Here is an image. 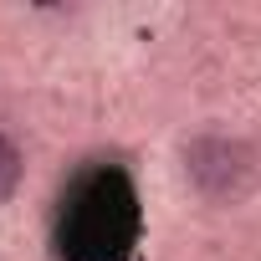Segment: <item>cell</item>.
Returning <instances> with one entry per match:
<instances>
[{
	"mask_svg": "<svg viewBox=\"0 0 261 261\" xmlns=\"http://www.w3.org/2000/svg\"><path fill=\"white\" fill-rule=\"evenodd\" d=\"M185 169H190V179H195L200 195L230 200V195H241V190L251 185V169H256V164H251V149H246V144L210 134V139H195V144L185 149Z\"/></svg>",
	"mask_w": 261,
	"mask_h": 261,
	"instance_id": "obj_1",
	"label": "cell"
},
{
	"mask_svg": "<svg viewBox=\"0 0 261 261\" xmlns=\"http://www.w3.org/2000/svg\"><path fill=\"white\" fill-rule=\"evenodd\" d=\"M16 185H21V149L0 134V205L16 195Z\"/></svg>",
	"mask_w": 261,
	"mask_h": 261,
	"instance_id": "obj_2",
	"label": "cell"
}]
</instances>
